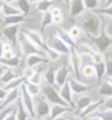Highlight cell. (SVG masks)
Instances as JSON below:
<instances>
[{"mask_svg": "<svg viewBox=\"0 0 112 120\" xmlns=\"http://www.w3.org/2000/svg\"><path fill=\"white\" fill-rule=\"evenodd\" d=\"M78 26L86 35L97 37L101 34L103 27V21L100 14L94 10L85 9L82 14L76 18Z\"/></svg>", "mask_w": 112, "mask_h": 120, "instance_id": "1", "label": "cell"}, {"mask_svg": "<svg viewBox=\"0 0 112 120\" xmlns=\"http://www.w3.org/2000/svg\"><path fill=\"white\" fill-rule=\"evenodd\" d=\"M18 43H19L22 53L26 57L32 54H39L47 57L45 52L39 47H37L33 42H32L22 32H20L19 34Z\"/></svg>", "mask_w": 112, "mask_h": 120, "instance_id": "2", "label": "cell"}, {"mask_svg": "<svg viewBox=\"0 0 112 120\" xmlns=\"http://www.w3.org/2000/svg\"><path fill=\"white\" fill-rule=\"evenodd\" d=\"M88 40L91 42V43L94 46L95 48L101 53H105L112 47V38L104 32V30H101V34L97 37H92V36L86 35Z\"/></svg>", "mask_w": 112, "mask_h": 120, "instance_id": "3", "label": "cell"}, {"mask_svg": "<svg viewBox=\"0 0 112 120\" xmlns=\"http://www.w3.org/2000/svg\"><path fill=\"white\" fill-rule=\"evenodd\" d=\"M41 94L47 99V101L50 104H59L65 106H70L62 98L59 92V89L54 85L45 83L41 87Z\"/></svg>", "mask_w": 112, "mask_h": 120, "instance_id": "4", "label": "cell"}, {"mask_svg": "<svg viewBox=\"0 0 112 120\" xmlns=\"http://www.w3.org/2000/svg\"><path fill=\"white\" fill-rule=\"evenodd\" d=\"M35 112L36 117L39 118H47L49 117L51 104L42 94L35 97Z\"/></svg>", "mask_w": 112, "mask_h": 120, "instance_id": "5", "label": "cell"}, {"mask_svg": "<svg viewBox=\"0 0 112 120\" xmlns=\"http://www.w3.org/2000/svg\"><path fill=\"white\" fill-rule=\"evenodd\" d=\"M68 56H69V64L74 78L80 81V68L82 61L81 54L77 51L76 47H70V52Z\"/></svg>", "mask_w": 112, "mask_h": 120, "instance_id": "6", "label": "cell"}, {"mask_svg": "<svg viewBox=\"0 0 112 120\" xmlns=\"http://www.w3.org/2000/svg\"><path fill=\"white\" fill-rule=\"evenodd\" d=\"M20 90V96H21L22 103L24 106L26 107V110L29 113V116L32 118L36 117V112H35V101L29 92L28 91L26 86L25 85V82L22 84L21 86L19 87Z\"/></svg>", "mask_w": 112, "mask_h": 120, "instance_id": "7", "label": "cell"}, {"mask_svg": "<svg viewBox=\"0 0 112 120\" xmlns=\"http://www.w3.org/2000/svg\"><path fill=\"white\" fill-rule=\"evenodd\" d=\"M47 45L52 47L53 49L57 50L61 54H69L70 52V47L68 46L67 43H64L60 38L58 37L54 33V34H51L47 40Z\"/></svg>", "mask_w": 112, "mask_h": 120, "instance_id": "8", "label": "cell"}, {"mask_svg": "<svg viewBox=\"0 0 112 120\" xmlns=\"http://www.w3.org/2000/svg\"><path fill=\"white\" fill-rule=\"evenodd\" d=\"M68 81H69L71 91H72L73 95H80V94L88 93L97 87L81 82L71 75L68 78Z\"/></svg>", "mask_w": 112, "mask_h": 120, "instance_id": "9", "label": "cell"}, {"mask_svg": "<svg viewBox=\"0 0 112 120\" xmlns=\"http://www.w3.org/2000/svg\"><path fill=\"white\" fill-rule=\"evenodd\" d=\"M70 64L65 62L57 69L55 83L56 87L58 89H60L67 81L68 78L70 76Z\"/></svg>", "mask_w": 112, "mask_h": 120, "instance_id": "10", "label": "cell"}, {"mask_svg": "<svg viewBox=\"0 0 112 120\" xmlns=\"http://www.w3.org/2000/svg\"><path fill=\"white\" fill-rule=\"evenodd\" d=\"M21 32L23 33L32 42H33L37 47H39L40 49H42L44 51V50L47 47V43L43 38L40 33L34 30L28 29V28H22Z\"/></svg>", "mask_w": 112, "mask_h": 120, "instance_id": "11", "label": "cell"}, {"mask_svg": "<svg viewBox=\"0 0 112 120\" xmlns=\"http://www.w3.org/2000/svg\"><path fill=\"white\" fill-rule=\"evenodd\" d=\"M19 24L9 25L5 26L2 30V34L12 44L13 47H16L18 43V37H19Z\"/></svg>", "mask_w": 112, "mask_h": 120, "instance_id": "12", "label": "cell"}, {"mask_svg": "<svg viewBox=\"0 0 112 120\" xmlns=\"http://www.w3.org/2000/svg\"><path fill=\"white\" fill-rule=\"evenodd\" d=\"M68 9L69 16L72 19H76L86 9L83 4V0H71Z\"/></svg>", "mask_w": 112, "mask_h": 120, "instance_id": "13", "label": "cell"}, {"mask_svg": "<svg viewBox=\"0 0 112 120\" xmlns=\"http://www.w3.org/2000/svg\"><path fill=\"white\" fill-rule=\"evenodd\" d=\"M73 110L74 109L70 106H65L59 104H51V109H50V112L48 118H49V120H53L57 117L64 115L66 112Z\"/></svg>", "mask_w": 112, "mask_h": 120, "instance_id": "14", "label": "cell"}, {"mask_svg": "<svg viewBox=\"0 0 112 120\" xmlns=\"http://www.w3.org/2000/svg\"><path fill=\"white\" fill-rule=\"evenodd\" d=\"M59 92L62 98L67 102L71 108L74 109V103H73V94L71 91L69 81L66 82L61 88L59 89Z\"/></svg>", "mask_w": 112, "mask_h": 120, "instance_id": "15", "label": "cell"}, {"mask_svg": "<svg viewBox=\"0 0 112 120\" xmlns=\"http://www.w3.org/2000/svg\"><path fill=\"white\" fill-rule=\"evenodd\" d=\"M54 33L70 47H76L77 43H76L75 40L71 37L69 31H67L66 29L61 26H57Z\"/></svg>", "mask_w": 112, "mask_h": 120, "instance_id": "16", "label": "cell"}, {"mask_svg": "<svg viewBox=\"0 0 112 120\" xmlns=\"http://www.w3.org/2000/svg\"><path fill=\"white\" fill-rule=\"evenodd\" d=\"M94 69L97 78V84L99 85L105 78L106 74V66L104 63V57L101 59L94 61Z\"/></svg>", "mask_w": 112, "mask_h": 120, "instance_id": "17", "label": "cell"}, {"mask_svg": "<svg viewBox=\"0 0 112 120\" xmlns=\"http://www.w3.org/2000/svg\"><path fill=\"white\" fill-rule=\"evenodd\" d=\"M97 93L101 98H108L112 96V85L106 79L101 81L99 85L97 86Z\"/></svg>", "mask_w": 112, "mask_h": 120, "instance_id": "18", "label": "cell"}, {"mask_svg": "<svg viewBox=\"0 0 112 120\" xmlns=\"http://www.w3.org/2000/svg\"><path fill=\"white\" fill-rule=\"evenodd\" d=\"M19 94H20L19 88L8 91L6 98L2 101V104H1V105H0V109L6 108V107L9 106L12 103H13L14 101H17V99L19 98Z\"/></svg>", "mask_w": 112, "mask_h": 120, "instance_id": "19", "label": "cell"}, {"mask_svg": "<svg viewBox=\"0 0 112 120\" xmlns=\"http://www.w3.org/2000/svg\"><path fill=\"white\" fill-rule=\"evenodd\" d=\"M49 60L47 57L39 54H32L26 57V64L29 68H34L41 64H47Z\"/></svg>", "mask_w": 112, "mask_h": 120, "instance_id": "20", "label": "cell"}, {"mask_svg": "<svg viewBox=\"0 0 112 120\" xmlns=\"http://www.w3.org/2000/svg\"><path fill=\"white\" fill-rule=\"evenodd\" d=\"M103 102H104V98H103L97 99V100L92 101V102L85 109H83V110L81 112L79 115L80 116L81 118H83V117L90 116V115L93 114L94 112L98 110V109L102 105Z\"/></svg>", "mask_w": 112, "mask_h": 120, "instance_id": "21", "label": "cell"}, {"mask_svg": "<svg viewBox=\"0 0 112 120\" xmlns=\"http://www.w3.org/2000/svg\"><path fill=\"white\" fill-rule=\"evenodd\" d=\"M26 17L23 14L15 15V16H3L2 18L1 22L5 26L20 24L21 22H24L26 20Z\"/></svg>", "mask_w": 112, "mask_h": 120, "instance_id": "22", "label": "cell"}, {"mask_svg": "<svg viewBox=\"0 0 112 120\" xmlns=\"http://www.w3.org/2000/svg\"><path fill=\"white\" fill-rule=\"evenodd\" d=\"M17 109H16V117L17 120H28L29 118V115L28 113L26 107L22 103L21 96L19 95L17 99Z\"/></svg>", "mask_w": 112, "mask_h": 120, "instance_id": "23", "label": "cell"}, {"mask_svg": "<svg viewBox=\"0 0 112 120\" xmlns=\"http://www.w3.org/2000/svg\"><path fill=\"white\" fill-rule=\"evenodd\" d=\"M103 57L106 66L105 78L112 77V47L103 53Z\"/></svg>", "mask_w": 112, "mask_h": 120, "instance_id": "24", "label": "cell"}, {"mask_svg": "<svg viewBox=\"0 0 112 120\" xmlns=\"http://www.w3.org/2000/svg\"><path fill=\"white\" fill-rule=\"evenodd\" d=\"M2 12L3 14V16H10L22 14V12L17 7L12 6L8 2H2Z\"/></svg>", "mask_w": 112, "mask_h": 120, "instance_id": "25", "label": "cell"}, {"mask_svg": "<svg viewBox=\"0 0 112 120\" xmlns=\"http://www.w3.org/2000/svg\"><path fill=\"white\" fill-rule=\"evenodd\" d=\"M36 67V68L33 70V72L32 75L27 80L29 81L32 83L40 85L43 78V73H44L43 72V68L42 67H40V65H37Z\"/></svg>", "mask_w": 112, "mask_h": 120, "instance_id": "26", "label": "cell"}, {"mask_svg": "<svg viewBox=\"0 0 112 120\" xmlns=\"http://www.w3.org/2000/svg\"><path fill=\"white\" fill-rule=\"evenodd\" d=\"M20 63L19 56H13L12 57L6 58V57H0V64L3 65L7 68H16L19 66Z\"/></svg>", "mask_w": 112, "mask_h": 120, "instance_id": "27", "label": "cell"}, {"mask_svg": "<svg viewBox=\"0 0 112 120\" xmlns=\"http://www.w3.org/2000/svg\"><path fill=\"white\" fill-rule=\"evenodd\" d=\"M27 80V78L24 76H20V77H17L16 78H14L13 80H12L11 81H9V83H7L5 85L4 89L7 91H9L13 89L19 88L21 86L22 84H23L25 81Z\"/></svg>", "mask_w": 112, "mask_h": 120, "instance_id": "28", "label": "cell"}, {"mask_svg": "<svg viewBox=\"0 0 112 120\" xmlns=\"http://www.w3.org/2000/svg\"><path fill=\"white\" fill-rule=\"evenodd\" d=\"M56 71H57V69H55L52 66L49 67L44 71V73H43V79H44L45 83L56 86Z\"/></svg>", "mask_w": 112, "mask_h": 120, "instance_id": "29", "label": "cell"}, {"mask_svg": "<svg viewBox=\"0 0 112 120\" xmlns=\"http://www.w3.org/2000/svg\"><path fill=\"white\" fill-rule=\"evenodd\" d=\"M16 7L20 10L22 14L27 17L31 10V3L29 0H16Z\"/></svg>", "mask_w": 112, "mask_h": 120, "instance_id": "30", "label": "cell"}, {"mask_svg": "<svg viewBox=\"0 0 112 120\" xmlns=\"http://www.w3.org/2000/svg\"><path fill=\"white\" fill-rule=\"evenodd\" d=\"M53 22V15L51 13V11L48 10V11L43 12L41 25H40V32L43 33L46 30V28L51 24Z\"/></svg>", "mask_w": 112, "mask_h": 120, "instance_id": "31", "label": "cell"}, {"mask_svg": "<svg viewBox=\"0 0 112 120\" xmlns=\"http://www.w3.org/2000/svg\"><path fill=\"white\" fill-rule=\"evenodd\" d=\"M25 85L26 86V88L29 94H31L33 97H36L39 94H41V86L36 84L30 82L29 81L26 80L25 81Z\"/></svg>", "mask_w": 112, "mask_h": 120, "instance_id": "32", "label": "cell"}, {"mask_svg": "<svg viewBox=\"0 0 112 120\" xmlns=\"http://www.w3.org/2000/svg\"><path fill=\"white\" fill-rule=\"evenodd\" d=\"M91 115L99 117L101 120H112V110L110 109H102L100 107L98 110Z\"/></svg>", "mask_w": 112, "mask_h": 120, "instance_id": "33", "label": "cell"}, {"mask_svg": "<svg viewBox=\"0 0 112 120\" xmlns=\"http://www.w3.org/2000/svg\"><path fill=\"white\" fill-rule=\"evenodd\" d=\"M103 21V30L109 37L112 38V17L101 15Z\"/></svg>", "mask_w": 112, "mask_h": 120, "instance_id": "34", "label": "cell"}, {"mask_svg": "<svg viewBox=\"0 0 112 120\" xmlns=\"http://www.w3.org/2000/svg\"><path fill=\"white\" fill-rule=\"evenodd\" d=\"M44 52L46 53V56L48 58V60L50 61H57V60L60 59V57H61V53L59 52H57V50H55L54 49H53L52 47H50V46L47 45V48L44 50Z\"/></svg>", "mask_w": 112, "mask_h": 120, "instance_id": "35", "label": "cell"}, {"mask_svg": "<svg viewBox=\"0 0 112 120\" xmlns=\"http://www.w3.org/2000/svg\"><path fill=\"white\" fill-rule=\"evenodd\" d=\"M16 78H17V75L12 70V68H6V71H4V73L1 76V78H0V81H1L2 83L6 85V84L9 83V81H11Z\"/></svg>", "mask_w": 112, "mask_h": 120, "instance_id": "36", "label": "cell"}, {"mask_svg": "<svg viewBox=\"0 0 112 120\" xmlns=\"http://www.w3.org/2000/svg\"><path fill=\"white\" fill-rule=\"evenodd\" d=\"M54 4V2L51 0H40L36 5V10L40 12H45L50 10L51 6Z\"/></svg>", "mask_w": 112, "mask_h": 120, "instance_id": "37", "label": "cell"}, {"mask_svg": "<svg viewBox=\"0 0 112 120\" xmlns=\"http://www.w3.org/2000/svg\"><path fill=\"white\" fill-rule=\"evenodd\" d=\"M94 11L100 15L112 17V5L111 6H109L98 7V8L94 9Z\"/></svg>", "mask_w": 112, "mask_h": 120, "instance_id": "38", "label": "cell"}, {"mask_svg": "<svg viewBox=\"0 0 112 120\" xmlns=\"http://www.w3.org/2000/svg\"><path fill=\"white\" fill-rule=\"evenodd\" d=\"M83 4L86 9L94 10L100 7V0H83Z\"/></svg>", "mask_w": 112, "mask_h": 120, "instance_id": "39", "label": "cell"}, {"mask_svg": "<svg viewBox=\"0 0 112 120\" xmlns=\"http://www.w3.org/2000/svg\"><path fill=\"white\" fill-rule=\"evenodd\" d=\"M64 116L67 120H83L80 115L77 114V112H75L74 110L66 112L64 114Z\"/></svg>", "mask_w": 112, "mask_h": 120, "instance_id": "40", "label": "cell"}, {"mask_svg": "<svg viewBox=\"0 0 112 120\" xmlns=\"http://www.w3.org/2000/svg\"><path fill=\"white\" fill-rule=\"evenodd\" d=\"M82 31H83V30H81L78 26H73V27L71 28L70 30L69 31V33H70V34L71 35V37H72L76 41V38H79V37L80 36L81 32H82Z\"/></svg>", "mask_w": 112, "mask_h": 120, "instance_id": "41", "label": "cell"}, {"mask_svg": "<svg viewBox=\"0 0 112 120\" xmlns=\"http://www.w3.org/2000/svg\"><path fill=\"white\" fill-rule=\"evenodd\" d=\"M15 109H13L11 105H9L8 107L2 109H0V120H4L6 119V117L11 112L12 110H14Z\"/></svg>", "mask_w": 112, "mask_h": 120, "instance_id": "42", "label": "cell"}, {"mask_svg": "<svg viewBox=\"0 0 112 120\" xmlns=\"http://www.w3.org/2000/svg\"><path fill=\"white\" fill-rule=\"evenodd\" d=\"M101 108L112 110V96L104 98V102L102 104V105L101 106Z\"/></svg>", "mask_w": 112, "mask_h": 120, "instance_id": "43", "label": "cell"}, {"mask_svg": "<svg viewBox=\"0 0 112 120\" xmlns=\"http://www.w3.org/2000/svg\"><path fill=\"white\" fill-rule=\"evenodd\" d=\"M4 120H17L16 117V109L12 110L10 113L6 117V119Z\"/></svg>", "mask_w": 112, "mask_h": 120, "instance_id": "44", "label": "cell"}, {"mask_svg": "<svg viewBox=\"0 0 112 120\" xmlns=\"http://www.w3.org/2000/svg\"><path fill=\"white\" fill-rule=\"evenodd\" d=\"M2 32L0 31V57H3V53H4V46H3V43H2Z\"/></svg>", "mask_w": 112, "mask_h": 120, "instance_id": "45", "label": "cell"}, {"mask_svg": "<svg viewBox=\"0 0 112 120\" xmlns=\"http://www.w3.org/2000/svg\"><path fill=\"white\" fill-rule=\"evenodd\" d=\"M7 93H8V91L5 90L4 88H0V100L1 101L3 100L6 98Z\"/></svg>", "mask_w": 112, "mask_h": 120, "instance_id": "46", "label": "cell"}, {"mask_svg": "<svg viewBox=\"0 0 112 120\" xmlns=\"http://www.w3.org/2000/svg\"><path fill=\"white\" fill-rule=\"evenodd\" d=\"M82 119H83V120H101L99 117L96 116H93V115L83 117V118H82Z\"/></svg>", "mask_w": 112, "mask_h": 120, "instance_id": "47", "label": "cell"}, {"mask_svg": "<svg viewBox=\"0 0 112 120\" xmlns=\"http://www.w3.org/2000/svg\"><path fill=\"white\" fill-rule=\"evenodd\" d=\"M6 68H7L6 67H5V66L0 64V78H1V76L2 75V74L4 73V71H6Z\"/></svg>", "mask_w": 112, "mask_h": 120, "instance_id": "48", "label": "cell"}, {"mask_svg": "<svg viewBox=\"0 0 112 120\" xmlns=\"http://www.w3.org/2000/svg\"><path fill=\"white\" fill-rule=\"evenodd\" d=\"M112 5V0H105L103 6H109Z\"/></svg>", "mask_w": 112, "mask_h": 120, "instance_id": "49", "label": "cell"}, {"mask_svg": "<svg viewBox=\"0 0 112 120\" xmlns=\"http://www.w3.org/2000/svg\"><path fill=\"white\" fill-rule=\"evenodd\" d=\"M28 120H47V119L46 118H39V117H34V118L29 117Z\"/></svg>", "mask_w": 112, "mask_h": 120, "instance_id": "50", "label": "cell"}, {"mask_svg": "<svg viewBox=\"0 0 112 120\" xmlns=\"http://www.w3.org/2000/svg\"><path fill=\"white\" fill-rule=\"evenodd\" d=\"M53 120H67V119H66V117L64 116V115H63V116H60L59 117H57V118L54 119Z\"/></svg>", "mask_w": 112, "mask_h": 120, "instance_id": "51", "label": "cell"}, {"mask_svg": "<svg viewBox=\"0 0 112 120\" xmlns=\"http://www.w3.org/2000/svg\"><path fill=\"white\" fill-rule=\"evenodd\" d=\"M62 1L64 2V4L67 6V7H69V5H70V1L71 0H62Z\"/></svg>", "mask_w": 112, "mask_h": 120, "instance_id": "52", "label": "cell"}, {"mask_svg": "<svg viewBox=\"0 0 112 120\" xmlns=\"http://www.w3.org/2000/svg\"><path fill=\"white\" fill-rule=\"evenodd\" d=\"M104 79H106V80L108 81L109 83H110V84H111V85H112V77H108V78H104Z\"/></svg>", "mask_w": 112, "mask_h": 120, "instance_id": "53", "label": "cell"}, {"mask_svg": "<svg viewBox=\"0 0 112 120\" xmlns=\"http://www.w3.org/2000/svg\"><path fill=\"white\" fill-rule=\"evenodd\" d=\"M14 1H16V0H0V2H14Z\"/></svg>", "mask_w": 112, "mask_h": 120, "instance_id": "54", "label": "cell"}, {"mask_svg": "<svg viewBox=\"0 0 112 120\" xmlns=\"http://www.w3.org/2000/svg\"><path fill=\"white\" fill-rule=\"evenodd\" d=\"M2 2H0V21L2 20L1 17V12H2Z\"/></svg>", "mask_w": 112, "mask_h": 120, "instance_id": "55", "label": "cell"}, {"mask_svg": "<svg viewBox=\"0 0 112 120\" xmlns=\"http://www.w3.org/2000/svg\"><path fill=\"white\" fill-rule=\"evenodd\" d=\"M30 3H34V2H38L39 1H40V0H29Z\"/></svg>", "mask_w": 112, "mask_h": 120, "instance_id": "56", "label": "cell"}, {"mask_svg": "<svg viewBox=\"0 0 112 120\" xmlns=\"http://www.w3.org/2000/svg\"><path fill=\"white\" fill-rule=\"evenodd\" d=\"M104 1H105V0H101V2H102L103 5H104Z\"/></svg>", "mask_w": 112, "mask_h": 120, "instance_id": "57", "label": "cell"}, {"mask_svg": "<svg viewBox=\"0 0 112 120\" xmlns=\"http://www.w3.org/2000/svg\"><path fill=\"white\" fill-rule=\"evenodd\" d=\"M2 101L0 100V105H1V104H2Z\"/></svg>", "mask_w": 112, "mask_h": 120, "instance_id": "58", "label": "cell"}, {"mask_svg": "<svg viewBox=\"0 0 112 120\" xmlns=\"http://www.w3.org/2000/svg\"><path fill=\"white\" fill-rule=\"evenodd\" d=\"M51 1H53V2H55V1H57V0H51Z\"/></svg>", "mask_w": 112, "mask_h": 120, "instance_id": "59", "label": "cell"}]
</instances>
